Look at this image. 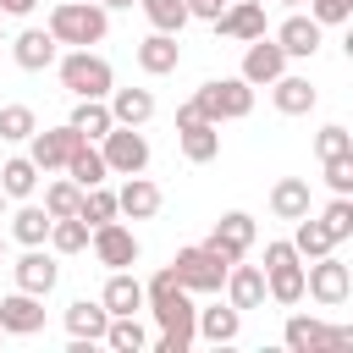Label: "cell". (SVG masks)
<instances>
[{"label":"cell","mask_w":353,"mask_h":353,"mask_svg":"<svg viewBox=\"0 0 353 353\" xmlns=\"http://www.w3.org/2000/svg\"><path fill=\"white\" fill-rule=\"evenodd\" d=\"M143 309H149V314H154V325H160L154 353H188V347L199 342V331H193L199 303H193V292L176 281V270H171V265H160V270L149 276V287H143Z\"/></svg>","instance_id":"cell-1"},{"label":"cell","mask_w":353,"mask_h":353,"mask_svg":"<svg viewBox=\"0 0 353 353\" xmlns=\"http://www.w3.org/2000/svg\"><path fill=\"white\" fill-rule=\"evenodd\" d=\"M44 28H50L55 44H66V50H94V44L110 33V11H105L99 0H61Z\"/></svg>","instance_id":"cell-2"},{"label":"cell","mask_w":353,"mask_h":353,"mask_svg":"<svg viewBox=\"0 0 353 353\" xmlns=\"http://www.w3.org/2000/svg\"><path fill=\"white\" fill-rule=\"evenodd\" d=\"M55 72H61V88H66L72 99H105V94L116 88L110 61L94 55V50H66V55H55Z\"/></svg>","instance_id":"cell-3"},{"label":"cell","mask_w":353,"mask_h":353,"mask_svg":"<svg viewBox=\"0 0 353 353\" xmlns=\"http://www.w3.org/2000/svg\"><path fill=\"white\" fill-rule=\"evenodd\" d=\"M193 110L204 116V121H243L248 110H254V83H243V77H210V83H199V94H193Z\"/></svg>","instance_id":"cell-4"},{"label":"cell","mask_w":353,"mask_h":353,"mask_svg":"<svg viewBox=\"0 0 353 353\" xmlns=\"http://www.w3.org/2000/svg\"><path fill=\"white\" fill-rule=\"evenodd\" d=\"M265 298H276L281 309L303 303V259L292 243H265Z\"/></svg>","instance_id":"cell-5"},{"label":"cell","mask_w":353,"mask_h":353,"mask_svg":"<svg viewBox=\"0 0 353 353\" xmlns=\"http://www.w3.org/2000/svg\"><path fill=\"white\" fill-rule=\"evenodd\" d=\"M303 298H314V303H325V309H342V303L353 298V270L336 259V248L303 265Z\"/></svg>","instance_id":"cell-6"},{"label":"cell","mask_w":353,"mask_h":353,"mask_svg":"<svg viewBox=\"0 0 353 353\" xmlns=\"http://www.w3.org/2000/svg\"><path fill=\"white\" fill-rule=\"evenodd\" d=\"M171 270H176V281H182L193 298H199V292H221V281H226V259H221V254H210L204 243H193V248H176Z\"/></svg>","instance_id":"cell-7"},{"label":"cell","mask_w":353,"mask_h":353,"mask_svg":"<svg viewBox=\"0 0 353 353\" xmlns=\"http://www.w3.org/2000/svg\"><path fill=\"white\" fill-rule=\"evenodd\" d=\"M99 154H105V171L110 176H138L149 165V138L138 127H110L99 138Z\"/></svg>","instance_id":"cell-8"},{"label":"cell","mask_w":353,"mask_h":353,"mask_svg":"<svg viewBox=\"0 0 353 353\" xmlns=\"http://www.w3.org/2000/svg\"><path fill=\"white\" fill-rule=\"evenodd\" d=\"M281 342H287L292 353H331V347H347L353 331H347V325H325V320H314V314H287Z\"/></svg>","instance_id":"cell-9"},{"label":"cell","mask_w":353,"mask_h":353,"mask_svg":"<svg viewBox=\"0 0 353 353\" xmlns=\"http://www.w3.org/2000/svg\"><path fill=\"white\" fill-rule=\"evenodd\" d=\"M254 215L248 210H226L215 226H210V237H204V248L210 254H221L226 265H237V259H248V248H254Z\"/></svg>","instance_id":"cell-10"},{"label":"cell","mask_w":353,"mask_h":353,"mask_svg":"<svg viewBox=\"0 0 353 353\" xmlns=\"http://www.w3.org/2000/svg\"><path fill=\"white\" fill-rule=\"evenodd\" d=\"M88 248H94V259H99L105 270H127V265L138 259V237H132L121 221H99V226L88 232Z\"/></svg>","instance_id":"cell-11"},{"label":"cell","mask_w":353,"mask_h":353,"mask_svg":"<svg viewBox=\"0 0 353 353\" xmlns=\"http://www.w3.org/2000/svg\"><path fill=\"white\" fill-rule=\"evenodd\" d=\"M281 72H287V50H281L276 39H265V33L248 39V50H243V72H237V77L254 83V88H270Z\"/></svg>","instance_id":"cell-12"},{"label":"cell","mask_w":353,"mask_h":353,"mask_svg":"<svg viewBox=\"0 0 353 353\" xmlns=\"http://www.w3.org/2000/svg\"><path fill=\"white\" fill-rule=\"evenodd\" d=\"M72 149H77V132H72L66 121H61V127H44V132L33 127V138H28V160H33L44 176H50V171H61Z\"/></svg>","instance_id":"cell-13"},{"label":"cell","mask_w":353,"mask_h":353,"mask_svg":"<svg viewBox=\"0 0 353 353\" xmlns=\"http://www.w3.org/2000/svg\"><path fill=\"white\" fill-rule=\"evenodd\" d=\"M0 331L6 336H33V331H44V298H33V292H11V298H0Z\"/></svg>","instance_id":"cell-14"},{"label":"cell","mask_w":353,"mask_h":353,"mask_svg":"<svg viewBox=\"0 0 353 353\" xmlns=\"http://www.w3.org/2000/svg\"><path fill=\"white\" fill-rule=\"evenodd\" d=\"M276 44L287 50V61H309V55L325 44V28H320L314 17H303V11H292V17L276 28Z\"/></svg>","instance_id":"cell-15"},{"label":"cell","mask_w":353,"mask_h":353,"mask_svg":"<svg viewBox=\"0 0 353 353\" xmlns=\"http://www.w3.org/2000/svg\"><path fill=\"white\" fill-rule=\"evenodd\" d=\"M55 55H61V44H55L50 28H22V33L11 39V61H17L22 72H44V66H55Z\"/></svg>","instance_id":"cell-16"},{"label":"cell","mask_w":353,"mask_h":353,"mask_svg":"<svg viewBox=\"0 0 353 353\" xmlns=\"http://www.w3.org/2000/svg\"><path fill=\"white\" fill-rule=\"evenodd\" d=\"M215 33H226V39H259L265 33V0H226V11L215 17Z\"/></svg>","instance_id":"cell-17"},{"label":"cell","mask_w":353,"mask_h":353,"mask_svg":"<svg viewBox=\"0 0 353 353\" xmlns=\"http://www.w3.org/2000/svg\"><path fill=\"white\" fill-rule=\"evenodd\" d=\"M11 276H17V287H22V292L44 298V292H55V281H61V265H55L44 248H28V254L11 265Z\"/></svg>","instance_id":"cell-18"},{"label":"cell","mask_w":353,"mask_h":353,"mask_svg":"<svg viewBox=\"0 0 353 353\" xmlns=\"http://www.w3.org/2000/svg\"><path fill=\"white\" fill-rule=\"evenodd\" d=\"M221 287H226V303L232 309H259L265 303V270L259 265H243V259L226 265V281Z\"/></svg>","instance_id":"cell-19"},{"label":"cell","mask_w":353,"mask_h":353,"mask_svg":"<svg viewBox=\"0 0 353 353\" xmlns=\"http://www.w3.org/2000/svg\"><path fill=\"white\" fill-rule=\"evenodd\" d=\"M138 66L149 72V77H165V72H176L182 66V44H176V33H149V39H138Z\"/></svg>","instance_id":"cell-20"},{"label":"cell","mask_w":353,"mask_h":353,"mask_svg":"<svg viewBox=\"0 0 353 353\" xmlns=\"http://www.w3.org/2000/svg\"><path fill=\"white\" fill-rule=\"evenodd\" d=\"M116 215H127V221H149V215H160V188H154L143 171L127 176L121 193H116Z\"/></svg>","instance_id":"cell-21"},{"label":"cell","mask_w":353,"mask_h":353,"mask_svg":"<svg viewBox=\"0 0 353 353\" xmlns=\"http://www.w3.org/2000/svg\"><path fill=\"white\" fill-rule=\"evenodd\" d=\"M105 105H110V121L116 127H143L154 116V94L149 88H110Z\"/></svg>","instance_id":"cell-22"},{"label":"cell","mask_w":353,"mask_h":353,"mask_svg":"<svg viewBox=\"0 0 353 353\" xmlns=\"http://www.w3.org/2000/svg\"><path fill=\"white\" fill-rule=\"evenodd\" d=\"M193 331H199L204 342H215V347H226V342H237V331H243V309H232V303H215V309H199V314H193Z\"/></svg>","instance_id":"cell-23"},{"label":"cell","mask_w":353,"mask_h":353,"mask_svg":"<svg viewBox=\"0 0 353 353\" xmlns=\"http://www.w3.org/2000/svg\"><path fill=\"white\" fill-rule=\"evenodd\" d=\"M270 99H276V110H281V116H309L320 94H314V83H309V77H292V72H281V77L270 83Z\"/></svg>","instance_id":"cell-24"},{"label":"cell","mask_w":353,"mask_h":353,"mask_svg":"<svg viewBox=\"0 0 353 353\" xmlns=\"http://www.w3.org/2000/svg\"><path fill=\"white\" fill-rule=\"evenodd\" d=\"M176 138H182V154L193 165H210L221 154V127L215 121H188V127H176Z\"/></svg>","instance_id":"cell-25"},{"label":"cell","mask_w":353,"mask_h":353,"mask_svg":"<svg viewBox=\"0 0 353 353\" xmlns=\"http://www.w3.org/2000/svg\"><path fill=\"white\" fill-rule=\"evenodd\" d=\"M270 215H276V221L309 215V176H281V182L270 188Z\"/></svg>","instance_id":"cell-26"},{"label":"cell","mask_w":353,"mask_h":353,"mask_svg":"<svg viewBox=\"0 0 353 353\" xmlns=\"http://www.w3.org/2000/svg\"><path fill=\"white\" fill-rule=\"evenodd\" d=\"M99 303H105L110 314H138V309H143V281H138V276H127V270H110V281H105Z\"/></svg>","instance_id":"cell-27"},{"label":"cell","mask_w":353,"mask_h":353,"mask_svg":"<svg viewBox=\"0 0 353 353\" xmlns=\"http://www.w3.org/2000/svg\"><path fill=\"white\" fill-rule=\"evenodd\" d=\"M66 127H72L77 138H88V143H94V138H105L116 121H110V105H105V99H77V105H72V116H66Z\"/></svg>","instance_id":"cell-28"},{"label":"cell","mask_w":353,"mask_h":353,"mask_svg":"<svg viewBox=\"0 0 353 353\" xmlns=\"http://www.w3.org/2000/svg\"><path fill=\"white\" fill-rule=\"evenodd\" d=\"M61 171H66L77 188H94V182H105V176H110V171H105V154H99L88 138H77V149L66 154V165H61Z\"/></svg>","instance_id":"cell-29"},{"label":"cell","mask_w":353,"mask_h":353,"mask_svg":"<svg viewBox=\"0 0 353 353\" xmlns=\"http://www.w3.org/2000/svg\"><path fill=\"white\" fill-rule=\"evenodd\" d=\"M105 325H110V309H105L99 298H94V303H88V298H77V303L66 309V331H72V336H83V342H99V336H105Z\"/></svg>","instance_id":"cell-30"},{"label":"cell","mask_w":353,"mask_h":353,"mask_svg":"<svg viewBox=\"0 0 353 353\" xmlns=\"http://www.w3.org/2000/svg\"><path fill=\"white\" fill-rule=\"evenodd\" d=\"M11 237H17L22 248H44V237H50V210H44V204L11 210Z\"/></svg>","instance_id":"cell-31"},{"label":"cell","mask_w":353,"mask_h":353,"mask_svg":"<svg viewBox=\"0 0 353 353\" xmlns=\"http://www.w3.org/2000/svg\"><path fill=\"white\" fill-rule=\"evenodd\" d=\"M33 188H39V165H33L28 154H11V160L0 165V193H6V199H33Z\"/></svg>","instance_id":"cell-32"},{"label":"cell","mask_w":353,"mask_h":353,"mask_svg":"<svg viewBox=\"0 0 353 353\" xmlns=\"http://www.w3.org/2000/svg\"><path fill=\"white\" fill-rule=\"evenodd\" d=\"M88 232H94V226H88L83 215H61V221H50V237H44V243H50L55 254H83V248H88Z\"/></svg>","instance_id":"cell-33"},{"label":"cell","mask_w":353,"mask_h":353,"mask_svg":"<svg viewBox=\"0 0 353 353\" xmlns=\"http://www.w3.org/2000/svg\"><path fill=\"white\" fill-rule=\"evenodd\" d=\"M99 342H110L116 353H143L149 347V331L138 325V314H110V325H105Z\"/></svg>","instance_id":"cell-34"},{"label":"cell","mask_w":353,"mask_h":353,"mask_svg":"<svg viewBox=\"0 0 353 353\" xmlns=\"http://www.w3.org/2000/svg\"><path fill=\"white\" fill-rule=\"evenodd\" d=\"M292 226H298V232H292V248H298V259H320V254H331V248H336L314 215H298Z\"/></svg>","instance_id":"cell-35"},{"label":"cell","mask_w":353,"mask_h":353,"mask_svg":"<svg viewBox=\"0 0 353 353\" xmlns=\"http://www.w3.org/2000/svg\"><path fill=\"white\" fill-rule=\"evenodd\" d=\"M314 221L325 226V237H331V243H347V237H353V199H347V193H336Z\"/></svg>","instance_id":"cell-36"},{"label":"cell","mask_w":353,"mask_h":353,"mask_svg":"<svg viewBox=\"0 0 353 353\" xmlns=\"http://www.w3.org/2000/svg\"><path fill=\"white\" fill-rule=\"evenodd\" d=\"M77 204H83V188H77L72 176H55V182L44 188V210H50V221H61V215H77Z\"/></svg>","instance_id":"cell-37"},{"label":"cell","mask_w":353,"mask_h":353,"mask_svg":"<svg viewBox=\"0 0 353 353\" xmlns=\"http://www.w3.org/2000/svg\"><path fill=\"white\" fill-rule=\"evenodd\" d=\"M39 127V116L28 105H0V143H28Z\"/></svg>","instance_id":"cell-38"},{"label":"cell","mask_w":353,"mask_h":353,"mask_svg":"<svg viewBox=\"0 0 353 353\" xmlns=\"http://www.w3.org/2000/svg\"><path fill=\"white\" fill-rule=\"evenodd\" d=\"M77 215H83L88 226H99V221H116V193H110L105 182L83 188V204H77Z\"/></svg>","instance_id":"cell-39"},{"label":"cell","mask_w":353,"mask_h":353,"mask_svg":"<svg viewBox=\"0 0 353 353\" xmlns=\"http://www.w3.org/2000/svg\"><path fill=\"white\" fill-rule=\"evenodd\" d=\"M138 6H143L149 28H160V33H182V22H188V6L182 0H138Z\"/></svg>","instance_id":"cell-40"},{"label":"cell","mask_w":353,"mask_h":353,"mask_svg":"<svg viewBox=\"0 0 353 353\" xmlns=\"http://www.w3.org/2000/svg\"><path fill=\"white\" fill-rule=\"evenodd\" d=\"M314 154H320V160L353 154V132H347V127H336V121H331V127H320V132H314Z\"/></svg>","instance_id":"cell-41"},{"label":"cell","mask_w":353,"mask_h":353,"mask_svg":"<svg viewBox=\"0 0 353 353\" xmlns=\"http://www.w3.org/2000/svg\"><path fill=\"white\" fill-rule=\"evenodd\" d=\"M325 165V188L331 193H353V154H336V160H320Z\"/></svg>","instance_id":"cell-42"},{"label":"cell","mask_w":353,"mask_h":353,"mask_svg":"<svg viewBox=\"0 0 353 353\" xmlns=\"http://www.w3.org/2000/svg\"><path fill=\"white\" fill-rule=\"evenodd\" d=\"M309 17H314L320 28H331V22H347V17H353V0H309Z\"/></svg>","instance_id":"cell-43"},{"label":"cell","mask_w":353,"mask_h":353,"mask_svg":"<svg viewBox=\"0 0 353 353\" xmlns=\"http://www.w3.org/2000/svg\"><path fill=\"white\" fill-rule=\"evenodd\" d=\"M182 6H188V17H204V22H215L226 11V0H182Z\"/></svg>","instance_id":"cell-44"},{"label":"cell","mask_w":353,"mask_h":353,"mask_svg":"<svg viewBox=\"0 0 353 353\" xmlns=\"http://www.w3.org/2000/svg\"><path fill=\"white\" fill-rule=\"evenodd\" d=\"M39 0H0V17H33Z\"/></svg>","instance_id":"cell-45"},{"label":"cell","mask_w":353,"mask_h":353,"mask_svg":"<svg viewBox=\"0 0 353 353\" xmlns=\"http://www.w3.org/2000/svg\"><path fill=\"white\" fill-rule=\"evenodd\" d=\"M99 6H105V11H132L138 0H99Z\"/></svg>","instance_id":"cell-46"},{"label":"cell","mask_w":353,"mask_h":353,"mask_svg":"<svg viewBox=\"0 0 353 353\" xmlns=\"http://www.w3.org/2000/svg\"><path fill=\"white\" fill-rule=\"evenodd\" d=\"M6 204H11V199H6V193H0V221H6Z\"/></svg>","instance_id":"cell-47"},{"label":"cell","mask_w":353,"mask_h":353,"mask_svg":"<svg viewBox=\"0 0 353 353\" xmlns=\"http://www.w3.org/2000/svg\"><path fill=\"white\" fill-rule=\"evenodd\" d=\"M0 265H6V232H0Z\"/></svg>","instance_id":"cell-48"},{"label":"cell","mask_w":353,"mask_h":353,"mask_svg":"<svg viewBox=\"0 0 353 353\" xmlns=\"http://www.w3.org/2000/svg\"><path fill=\"white\" fill-rule=\"evenodd\" d=\"M281 6H303V0H281Z\"/></svg>","instance_id":"cell-49"},{"label":"cell","mask_w":353,"mask_h":353,"mask_svg":"<svg viewBox=\"0 0 353 353\" xmlns=\"http://www.w3.org/2000/svg\"><path fill=\"white\" fill-rule=\"evenodd\" d=\"M0 44H6V33H0Z\"/></svg>","instance_id":"cell-50"},{"label":"cell","mask_w":353,"mask_h":353,"mask_svg":"<svg viewBox=\"0 0 353 353\" xmlns=\"http://www.w3.org/2000/svg\"><path fill=\"white\" fill-rule=\"evenodd\" d=\"M0 336H6V331H0Z\"/></svg>","instance_id":"cell-51"}]
</instances>
